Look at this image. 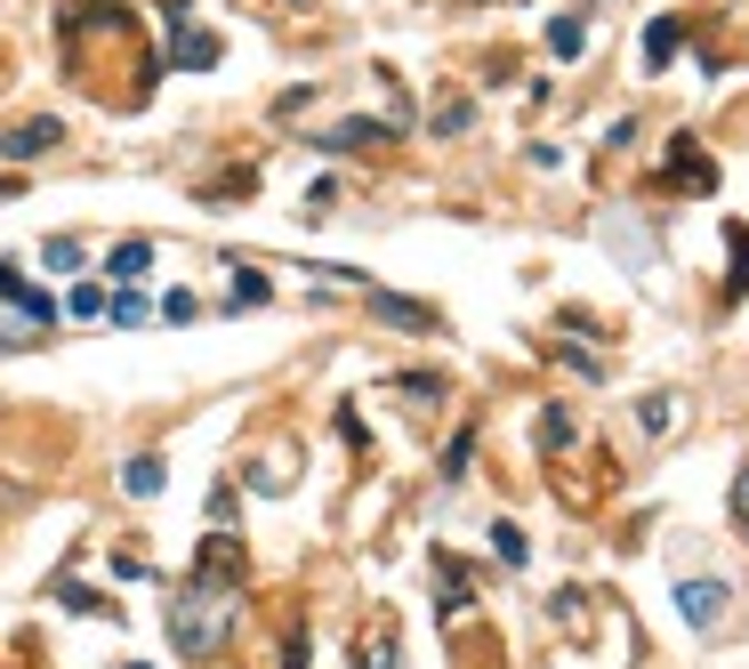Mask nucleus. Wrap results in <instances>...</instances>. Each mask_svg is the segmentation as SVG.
Returning a JSON list of instances; mask_svg holds the SVG:
<instances>
[{
  "instance_id": "nucleus-26",
  "label": "nucleus",
  "mask_w": 749,
  "mask_h": 669,
  "mask_svg": "<svg viewBox=\"0 0 749 669\" xmlns=\"http://www.w3.org/2000/svg\"><path fill=\"white\" fill-rule=\"evenodd\" d=\"M637 420H644V436H661V427L677 420V404H669V395H644V412H637Z\"/></svg>"
},
{
  "instance_id": "nucleus-7",
  "label": "nucleus",
  "mask_w": 749,
  "mask_h": 669,
  "mask_svg": "<svg viewBox=\"0 0 749 669\" xmlns=\"http://www.w3.org/2000/svg\"><path fill=\"white\" fill-rule=\"evenodd\" d=\"M363 298H371V315L395 323V331H435V315L420 307V298H395V291H380V283H363Z\"/></svg>"
},
{
  "instance_id": "nucleus-3",
  "label": "nucleus",
  "mask_w": 749,
  "mask_h": 669,
  "mask_svg": "<svg viewBox=\"0 0 749 669\" xmlns=\"http://www.w3.org/2000/svg\"><path fill=\"white\" fill-rule=\"evenodd\" d=\"M194 581H210V589H243V541H234V532H210V541L194 549Z\"/></svg>"
},
{
  "instance_id": "nucleus-1",
  "label": "nucleus",
  "mask_w": 749,
  "mask_h": 669,
  "mask_svg": "<svg viewBox=\"0 0 749 669\" xmlns=\"http://www.w3.org/2000/svg\"><path fill=\"white\" fill-rule=\"evenodd\" d=\"M169 646H178L186 661H210V653H226V638L243 629V597L234 589H210V581H186L178 597H169Z\"/></svg>"
},
{
  "instance_id": "nucleus-25",
  "label": "nucleus",
  "mask_w": 749,
  "mask_h": 669,
  "mask_svg": "<svg viewBox=\"0 0 749 669\" xmlns=\"http://www.w3.org/2000/svg\"><path fill=\"white\" fill-rule=\"evenodd\" d=\"M475 121V106H467V97H452V106L444 114H435V138H460V129Z\"/></svg>"
},
{
  "instance_id": "nucleus-18",
  "label": "nucleus",
  "mask_w": 749,
  "mask_h": 669,
  "mask_svg": "<svg viewBox=\"0 0 749 669\" xmlns=\"http://www.w3.org/2000/svg\"><path fill=\"white\" fill-rule=\"evenodd\" d=\"M57 606H73V613H106V621L121 613L114 597H97V589H81V581H57Z\"/></svg>"
},
{
  "instance_id": "nucleus-29",
  "label": "nucleus",
  "mask_w": 749,
  "mask_h": 669,
  "mask_svg": "<svg viewBox=\"0 0 749 669\" xmlns=\"http://www.w3.org/2000/svg\"><path fill=\"white\" fill-rule=\"evenodd\" d=\"M733 516L749 524V460H741V476H733Z\"/></svg>"
},
{
  "instance_id": "nucleus-21",
  "label": "nucleus",
  "mask_w": 749,
  "mask_h": 669,
  "mask_svg": "<svg viewBox=\"0 0 749 669\" xmlns=\"http://www.w3.org/2000/svg\"><path fill=\"white\" fill-rule=\"evenodd\" d=\"M24 347H41V331L24 315H0V355H24Z\"/></svg>"
},
{
  "instance_id": "nucleus-22",
  "label": "nucleus",
  "mask_w": 749,
  "mask_h": 669,
  "mask_svg": "<svg viewBox=\"0 0 749 669\" xmlns=\"http://www.w3.org/2000/svg\"><path fill=\"white\" fill-rule=\"evenodd\" d=\"M467 460H475V427H460V436L444 444V484H460V476H467Z\"/></svg>"
},
{
  "instance_id": "nucleus-30",
  "label": "nucleus",
  "mask_w": 749,
  "mask_h": 669,
  "mask_svg": "<svg viewBox=\"0 0 749 669\" xmlns=\"http://www.w3.org/2000/svg\"><path fill=\"white\" fill-rule=\"evenodd\" d=\"M283 669H306V629H290V646H283Z\"/></svg>"
},
{
  "instance_id": "nucleus-19",
  "label": "nucleus",
  "mask_w": 749,
  "mask_h": 669,
  "mask_svg": "<svg viewBox=\"0 0 749 669\" xmlns=\"http://www.w3.org/2000/svg\"><path fill=\"white\" fill-rule=\"evenodd\" d=\"M572 436H581V427H572V412H564V404H549V412H540V452H564Z\"/></svg>"
},
{
  "instance_id": "nucleus-16",
  "label": "nucleus",
  "mask_w": 749,
  "mask_h": 669,
  "mask_svg": "<svg viewBox=\"0 0 749 669\" xmlns=\"http://www.w3.org/2000/svg\"><path fill=\"white\" fill-rule=\"evenodd\" d=\"M604 243H612V250H621L629 266H644V258H653V243H644V234H637L629 218H604Z\"/></svg>"
},
{
  "instance_id": "nucleus-2",
  "label": "nucleus",
  "mask_w": 749,
  "mask_h": 669,
  "mask_svg": "<svg viewBox=\"0 0 749 669\" xmlns=\"http://www.w3.org/2000/svg\"><path fill=\"white\" fill-rule=\"evenodd\" d=\"M677 613H686V629H701V638H718L726 613H733V589L718 573H693V581H677Z\"/></svg>"
},
{
  "instance_id": "nucleus-5",
  "label": "nucleus",
  "mask_w": 749,
  "mask_h": 669,
  "mask_svg": "<svg viewBox=\"0 0 749 669\" xmlns=\"http://www.w3.org/2000/svg\"><path fill=\"white\" fill-rule=\"evenodd\" d=\"M218 57H226L218 32H201V24H178V32H169V65H178V73H210Z\"/></svg>"
},
{
  "instance_id": "nucleus-11",
  "label": "nucleus",
  "mask_w": 749,
  "mask_h": 669,
  "mask_svg": "<svg viewBox=\"0 0 749 669\" xmlns=\"http://www.w3.org/2000/svg\"><path fill=\"white\" fill-rule=\"evenodd\" d=\"M275 298V283L258 275V266H234V283H226V307H266Z\"/></svg>"
},
{
  "instance_id": "nucleus-14",
  "label": "nucleus",
  "mask_w": 749,
  "mask_h": 669,
  "mask_svg": "<svg viewBox=\"0 0 749 669\" xmlns=\"http://www.w3.org/2000/svg\"><path fill=\"white\" fill-rule=\"evenodd\" d=\"M146 266H154V243H114V258H106V275H114V283H138Z\"/></svg>"
},
{
  "instance_id": "nucleus-13",
  "label": "nucleus",
  "mask_w": 749,
  "mask_h": 669,
  "mask_svg": "<svg viewBox=\"0 0 749 669\" xmlns=\"http://www.w3.org/2000/svg\"><path fill=\"white\" fill-rule=\"evenodd\" d=\"M492 557L507 564V573H524V564H532V541H524V524H492Z\"/></svg>"
},
{
  "instance_id": "nucleus-10",
  "label": "nucleus",
  "mask_w": 749,
  "mask_h": 669,
  "mask_svg": "<svg viewBox=\"0 0 749 669\" xmlns=\"http://www.w3.org/2000/svg\"><path fill=\"white\" fill-rule=\"evenodd\" d=\"M435 573H444V606H435V621H444V629H452V621H460V613L475 606V589H467V573H460V564H452V557H435Z\"/></svg>"
},
{
  "instance_id": "nucleus-4",
  "label": "nucleus",
  "mask_w": 749,
  "mask_h": 669,
  "mask_svg": "<svg viewBox=\"0 0 749 669\" xmlns=\"http://www.w3.org/2000/svg\"><path fill=\"white\" fill-rule=\"evenodd\" d=\"M669 178L686 186V194H709V186H718V161L701 154V138H686V129H677V138H669Z\"/></svg>"
},
{
  "instance_id": "nucleus-24",
  "label": "nucleus",
  "mask_w": 749,
  "mask_h": 669,
  "mask_svg": "<svg viewBox=\"0 0 749 669\" xmlns=\"http://www.w3.org/2000/svg\"><path fill=\"white\" fill-rule=\"evenodd\" d=\"M106 315H114V323H146V291H114Z\"/></svg>"
},
{
  "instance_id": "nucleus-9",
  "label": "nucleus",
  "mask_w": 749,
  "mask_h": 669,
  "mask_svg": "<svg viewBox=\"0 0 749 669\" xmlns=\"http://www.w3.org/2000/svg\"><path fill=\"white\" fill-rule=\"evenodd\" d=\"M169 484V468H161V452H138V460H121V492L129 500H154Z\"/></svg>"
},
{
  "instance_id": "nucleus-31",
  "label": "nucleus",
  "mask_w": 749,
  "mask_h": 669,
  "mask_svg": "<svg viewBox=\"0 0 749 669\" xmlns=\"http://www.w3.org/2000/svg\"><path fill=\"white\" fill-rule=\"evenodd\" d=\"M9 291H17V266H9V258H0V298H9Z\"/></svg>"
},
{
  "instance_id": "nucleus-27",
  "label": "nucleus",
  "mask_w": 749,
  "mask_h": 669,
  "mask_svg": "<svg viewBox=\"0 0 749 669\" xmlns=\"http://www.w3.org/2000/svg\"><path fill=\"white\" fill-rule=\"evenodd\" d=\"M371 669H403V646H395V629H380V638H371Z\"/></svg>"
},
{
  "instance_id": "nucleus-17",
  "label": "nucleus",
  "mask_w": 749,
  "mask_h": 669,
  "mask_svg": "<svg viewBox=\"0 0 749 669\" xmlns=\"http://www.w3.org/2000/svg\"><path fill=\"white\" fill-rule=\"evenodd\" d=\"M65 315H73V323H97V315H106V283H73V291H65Z\"/></svg>"
},
{
  "instance_id": "nucleus-20",
  "label": "nucleus",
  "mask_w": 749,
  "mask_h": 669,
  "mask_svg": "<svg viewBox=\"0 0 749 669\" xmlns=\"http://www.w3.org/2000/svg\"><path fill=\"white\" fill-rule=\"evenodd\" d=\"M581 41H589V32H581V17H556V24H549V57H556V65H572V57H581Z\"/></svg>"
},
{
  "instance_id": "nucleus-6",
  "label": "nucleus",
  "mask_w": 749,
  "mask_h": 669,
  "mask_svg": "<svg viewBox=\"0 0 749 669\" xmlns=\"http://www.w3.org/2000/svg\"><path fill=\"white\" fill-rule=\"evenodd\" d=\"M395 138H403V121H338V129H323L315 146L323 154H355V146L371 154V146H395Z\"/></svg>"
},
{
  "instance_id": "nucleus-12",
  "label": "nucleus",
  "mask_w": 749,
  "mask_h": 669,
  "mask_svg": "<svg viewBox=\"0 0 749 669\" xmlns=\"http://www.w3.org/2000/svg\"><path fill=\"white\" fill-rule=\"evenodd\" d=\"M669 57H677V17H653L644 24V73H661Z\"/></svg>"
},
{
  "instance_id": "nucleus-28",
  "label": "nucleus",
  "mask_w": 749,
  "mask_h": 669,
  "mask_svg": "<svg viewBox=\"0 0 749 669\" xmlns=\"http://www.w3.org/2000/svg\"><path fill=\"white\" fill-rule=\"evenodd\" d=\"M161 315H169V323H194V315H201V298H194V291H169V298H161Z\"/></svg>"
},
{
  "instance_id": "nucleus-23",
  "label": "nucleus",
  "mask_w": 749,
  "mask_h": 669,
  "mask_svg": "<svg viewBox=\"0 0 749 669\" xmlns=\"http://www.w3.org/2000/svg\"><path fill=\"white\" fill-rule=\"evenodd\" d=\"M726 250H733V283H726V298H741V291H749V234H741V226H726Z\"/></svg>"
},
{
  "instance_id": "nucleus-15",
  "label": "nucleus",
  "mask_w": 749,
  "mask_h": 669,
  "mask_svg": "<svg viewBox=\"0 0 749 669\" xmlns=\"http://www.w3.org/2000/svg\"><path fill=\"white\" fill-rule=\"evenodd\" d=\"M81 234H49V243H41V266H57V275H81Z\"/></svg>"
},
{
  "instance_id": "nucleus-8",
  "label": "nucleus",
  "mask_w": 749,
  "mask_h": 669,
  "mask_svg": "<svg viewBox=\"0 0 749 669\" xmlns=\"http://www.w3.org/2000/svg\"><path fill=\"white\" fill-rule=\"evenodd\" d=\"M0 146H9L17 161H32V154H49V146H65V121H57V114H32V121H17L9 138H0Z\"/></svg>"
},
{
  "instance_id": "nucleus-32",
  "label": "nucleus",
  "mask_w": 749,
  "mask_h": 669,
  "mask_svg": "<svg viewBox=\"0 0 749 669\" xmlns=\"http://www.w3.org/2000/svg\"><path fill=\"white\" fill-rule=\"evenodd\" d=\"M17 194H24V178H0V203H17Z\"/></svg>"
},
{
  "instance_id": "nucleus-33",
  "label": "nucleus",
  "mask_w": 749,
  "mask_h": 669,
  "mask_svg": "<svg viewBox=\"0 0 749 669\" xmlns=\"http://www.w3.org/2000/svg\"><path fill=\"white\" fill-rule=\"evenodd\" d=\"M121 669H146V661H121Z\"/></svg>"
}]
</instances>
